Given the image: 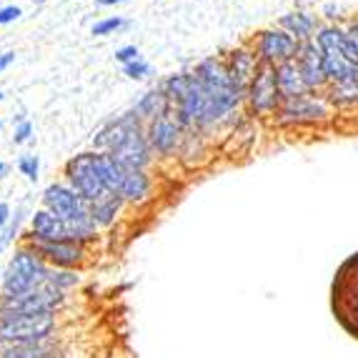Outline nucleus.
Segmentation results:
<instances>
[{
	"label": "nucleus",
	"instance_id": "1",
	"mask_svg": "<svg viewBox=\"0 0 358 358\" xmlns=\"http://www.w3.org/2000/svg\"><path fill=\"white\" fill-rule=\"evenodd\" d=\"M93 150L113 155L123 168L131 171H148L155 155L145 136V126L128 110L123 115L106 120L93 136Z\"/></svg>",
	"mask_w": 358,
	"mask_h": 358
},
{
	"label": "nucleus",
	"instance_id": "2",
	"mask_svg": "<svg viewBox=\"0 0 358 358\" xmlns=\"http://www.w3.org/2000/svg\"><path fill=\"white\" fill-rule=\"evenodd\" d=\"M193 76L203 83L213 108V123L218 136H226L245 115V88L228 76L221 55H208L196 63Z\"/></svg>",
	"mask_w": 358,
	"mask_h": 358
},
{
	"label": "nucleus",
	"instance_id": "3",
	"mask_svg": "<svg viewBox=\"0 0 358 358\" xmlns=\"http://www.w3.org/2000/svg\"><path fill=\"white\" fill-rule=\"evenodd\" d=\"M331 310L341 329L358 341V251L336 268L331 283Z\"/></svg>",
	"mask_w": 358,
	"mask_h": 358
},
{
	"label": "nucleus",
	"instance_id": "4",
	"mask_svg": "<svg viewBox=\"0 0 358 358\" xmlns=\"http://www.w3.org/2000/svg\"><path fill=\"white\" fill-rule=\"evenodd\" d=\"M50 266L38 256L33 248L20 243L8 261L3 278H0V296H20L33 288H41L48 281Z\"/></svg>",
	"mask_w": 358,
	"mask_h": 358
},
{
	"label": "nucleus",
	"instance_id": "5",
	"mask_svg": "<svg viewBox=\"0 0 358 358\" xmlns=\"http://www.w3.org/2000/svg\"><path fill=\"white\" fill-rule=\"evenodd\" d=\"M334 118V108L323 93H306V96L283 101L278 113L273 115V126L281 131H301V128L329 126Z\"/></svg>",
	"mask_w": 358,
	"mask_h": 358
},
{
	"label": "nucleus",
	"instance_id": "6",
	"mask_svg": "<svg viewBox=\"0 0 358 358\" xmlns=\"http://www.w3.org/2000/svg\"><path fill=\"white\" fill-rule=\"evenodd\" d=\"M63 180L71 185L73 191L80 193L88 206L101 203V201H108V198H115V193L108 188L101 176L96 150H83V153L73 155L71 161L63 166Z\"/></svg>",
	"mask_w": 358,
	"mask_h": 358
},
{
	"label": "nucleus",
	"instance_id": "7",
	"mask_svg": "<svg viewBox=\"0 0 358 358\" xmlns=\"http://www.w3.org/2000/svg\"><path fill=\"white\" fill-rule=\"evenodd\" d=\"M316 48L321 50L323 68L329 76V83H343V80H358V63H353L346 53L343 41V23H326L313 38Z\"/></svg>",
	"mask_w": 358,
	"mask_h": 358
},
{
	"label": "nucleus",
	"instance_id": "8",
	"mask_svg": "<svg viewBox=\"0 0 358 358\" xmlns=\"http://www.w3.org/2000/svg\"><path fill=\"white\" fill-rule=\"evenodd\" d=\"M281 103L283 98L278 85H275L273 68L261 66L245 88V115L253 120H273Z\"/></svg>",
	"mask_w": 358,
	"mask_h": 358
},
{
	"label": "nucleus",
	"instance_id": "9",
	"mask_svg": "<svg viewBox=\"0 0 358 358\" xmlns=\"http://www.w3.org/2000/svg\"><path fill=\"white\" fill-rule=\"evenodd\" d=\"M66 303V293L53 288L48 281L20 296H0V316H41L55 313Z\"/></svg>",
	"mask_w": 358,
	"mask_h": 358
},
{
	"label": "nucleus",
	"instance_id": "10",
	"mask_svg": "<svg viewBox=\"0 0 358 358\" xmlns=\"http://www.w3.org/2000/svg\"><path fill=\"white\" fill-rule=\"evenodd\" d=\"M55 329H58L55 313H41V316H0V346L50 341Z\"/></svg>",
	"mask_w": 358,
	"mask_h": 358
},
{
	"label": "nucleus",
	"instance_id": "11",
	"mask_svg": "<svg viewBox=\"0 0 358 358\" xmlns=\"http://www.w3.org/2000/svg\"><path fill=\"white\" fill-rule=\"evenodd\" d=\"M145 136L153 148L155 161H178L180 145H183L185 128L176 115L173 106L168 108L166 113H161L155 120H150L145 126Z\"/></svg>",
	"mask_w": 358,
	"mask_h": 358
},
{
	"label": "nucleus",
	"instance_id": "12",
	"mask_svg": "<svg viewBox=\"0 0 358 358\" xmlns=\"http://www.w3.org/2000/svg\"><path fill=\"white\" fill-rule=\"evenodd\" d=\"M251 48L256 50L261 66L278 68L283 63H288V60H296L301 43L288 36L286 30H281L278 25H271V28H263L258 33H253Z\"/></svg>",
	"mask_w": 358,
	"mask_h": 358
},
{
	"label": "nucleus",
	"instance_id": "13",
	"mask_svg": "<svg viewBox=\"0 0 358 358\" xmlns=\"http://www.w3.org/2000/svg\"><path fill=\"white\" fill-rule=\"evenodd\" d=\"M28 248L38 253L50 268H73L78 271L80 266L88 263V245L78 243V241H28L23 238Z\"/></svg>",
	"mask_w": 358,
	"mask_h": 358
},
{
	"label": "nucleus",
	"instance_id": "14",
	"mask_svg": "<svg viewBox=\"0 0 358 358\" xmlns=\"http://www.w3.org/2000/svg\"><path fill=\"white\" fill-rule=\"evenodd\" d=\"M43 208L58 215L60 221H66V226L90 215V206L85 203L80 193L73 191L66 180H55L43 191Z\"/></svg>",
	"mask_w": 358,
	"mask_h": 358
},
{
	"label": "nucleus",
	"instance_id": "15",
	"mask_svg": "<svg viewBox=\"0 0 358 358\" xmlns=\"http://www.w3.org/2000/svg\"><path fill=\"white\" fill-rule=\"evenodd\" d=\"M223 58V66H226L228 76L241 83L243 88H248V83L253 80L256 71L261 68V60H258L256 50L251 48V43H243V45H236V48L226 50L221 55Z\"/></svg>",
	"mask_w": 358,
	"mask_h": 358
},
{
	"label": "nucleus",
	"instance_id": "16",
	"mask_svg": "<svg viewBox=\"0 0 358 358\" xmlns=\"http://www.w3.org/2000/svg\"><path fill=\"white\" fill-rule=\"evenodd\" d=\"M296 63L301 68V76H303L306 85H308L310 93H323L329 88V76H326V68H323L321 50L316 48V43H301L299 55H296Z\"/></svg>",
	"mask_w": 358,
	"mask_h": 358
},
{
	"label": "nucleus",
	"instance_id": "17",
	"mask_svg": "<svg viewBox=\"0 0 358 358\" xmlns=\"http://www.w3.org/2000/svg\"><path fill=\"white\" fill-rule=\"evenodd\" d=\"M120 201L126 206H145L155 196V178L150 171H131L126 168L123 183L118 191Z\"/></svg>",
	"mask_w": 358,
	"mask_h": 358
},
{
	"label": "nucleus",
	"instance_id": "18",
	"mask_svg": "<svg viewBox=\"0 0 358 358\" xmlns=\"http://www.w3.org/2000/svg\"><path fill=\"white\" fill-rule=\"evenodd\" d=\"M23 238H28V241H71V236H68L66 221H60L58 215H53L50 210L38 208L30 213V228Z\"/></svg>",
	"mask_w": 358,
	"mask_h": 358
},
{
	"label": "nucleus",
	"instance_id": "19",
	"mask_svg": "<svg viewBox=\"0 0 358 358\" xmlns=\"http://www.w3.org/2000/svg\"><path fill=\"white\" fill-rule=\"evenodd\" d=\"M210 148H213V138L203 136L198 131H185L183 145H180L178 163L185 171H198L203 168L210 158Z\"/></svg>",
	"mask_w": 358,
	"mask_h": 358
},
{
	"label": "nucleus",
	"instance_id": "20",
	"mask_svg": "<svg viewBox=\"0 0 358 358\" xmlns=\"http://www.w3.org/2000/svg\"><path fill=\"white\" fill-rule=\"evenodd\" d=\"M278 28L286 30L288 36L296 38L299 43H310L316 38V33L321 30V18H318L316 13L310 10H288L286 15L278 18Z\"/></svg>",
	"mask_w": 358,
	"mask_h": 358
},
{
	"label": "nucleus",
	"instance_id": "21",
	"mask_svg": "<svg viewBox=\"0 0 358 358\" xmlns=\"http://www.w3.org/2000/svg\"><path fill=\"white\" fill-rule=\"evenodd\" d=\"M273 73H275V85H278V90H281L283 101H291V98H299V96L310 93L296 60H288V63H283V66L273 68Z\"/></svg>",
	"mask_w": 358,
	"mask_h": 358
},
{
	"label": "nucleus",
	"instance_id": "22",
	"mask_svg": "<svg viewBox=\"0 0 358 358\" xmlns=\"http://www.w3.org/2000/svg\"><path fill=\"white\" fill-rule=\"evenodd\" d=\"M168 108H171V103H168L166 93L161 90V85H155V88L145 90L143 96L133 103L131 113L136 115V118L141 120L143 126H148L150 120H155L161 113H166Z\"/></svg>",
	"mask_w": 358,
	"mask_h": 358
},
{
	"label": "nucleus",
	"instance_id": "23",
	"mask_svg": "<svg viewBox=\"0 0 358 358\" xmlns=\"http://www.w3.org/2000/svg\"><path fill=\"white\" fill-rule=\"evenodd\" d=\"M326 101L334 110H356L358 108V80H343V83H329L323 90Z\"/></svg>",
	"mask_w": 358,
	"mask_h": 358
},
{
	"label": "nucleus",
	"instance_id": "24",
	"mask_svg": "<svg viewBox=\"0 0 358 358\" xmlns=\"http://www.w3.org/2000/svg\"><path fill=\"white\" fill-rule=\"evenodd\" d=\"M53 348V338L33 341V343H8V346H0V358H45Z\"/></svg>",
	"mask_w": 358,
	"mask_h": 358
},
{
	"label": "nucleus",
	"instance_id": "25",
	"mask_svg": "<svg viewBox=\"0 0 358 358\" xmlns=\"http://www.w3.org/2000/svg\"><path fill=\"white\" fill-rule=\"evenodd\" d=\"M123 208H126V203L115 196V198H108V201H101V203L90 206V215H93V221L98 223V228L106 231V228L115 226V221L120 218Z\"/></svg>",
	"mask_w": 358,
	"mask_h": 358
},
{
	"label": "nucleus",
	"instance_id": "26",
	"mask_svg": "<svg viewBox=\"0 0 358 358\" xmlns=\"http://www.w3.org/2000/svg\"><path fill=\"white\" fill-rule=\"evenodd\" d=\"M188 85H191V71H178V73H171L161 83V90L166 93L168 103L176 106L180 98L188 93Z\"/></svg>",
	"mask_w": 358,
	"mask_h": 358
},
{
	"label": "nucleus",
	"instance_id": "27",
	"mask_svg": "<svg viewBox=\"0 0 358 358\" xmlns=\"http://www.w3.org/2000/svg\"><path fill=\"white\" fill-rule=\"evenodd\" d=\"M25 215H28V208H25V206H18V208L13 210L10 221H8V226L3 228V233H0V253H6L8 248H10V245L20 238V233H23V223H25Z\"/></svg>",
	"mask_w": 358,
	"mask_h": 358
},
{
	"label": "nucleus",
	"instance_id": "28",
	"mask_svg": "<svg viewBox=\"0 0 358 358\" xmlns=\"http://www.w3.org/2000/svg\"><path fill=\"white\" fill-rule=\"evenodd\" d=\"M48 283L53 288H58V291L68 293L71 288H76L78 283H80V273L73 271V268H50Z\"/></svg>",
	"mask_w": 358,
	"mask_h": 358
},
{
	"label": "nucleus",
	"instance_id": "29",
	"mask_svg": "<svg viewBox=\"0 0 358 358\" xmlns=\"http://www.w3.org/2000/svg\"><path fill=\"white\" fill-rule=\"evenodd\" d=\"M15 166H18V173L25 176L30 183H36V180L41 178V158H38L36 153H23Z\"/></svg>",
	"mask_w": 358,
	"mask_h": 358
},
{
	"label": "nucleus",
	"instance_id": "30",
	"mask_svg": "<svg viewBox=\"0 0 358 358\" xmlns=\"http://www.w3.org/2000/svg\"><path fill=\"white\" fill-rule=\"evenodd\" d=\"M128 20L120 18V15H110V18H101L98 23H93V28H90V33L93 36H113V33H118L120 28H126Z\"/></svg>",
	"mask_w": 358,
	"mask_h": 358
},
{
	"label": "nucleus",
	"instance_id": "31",
	"mask_svg": "<svg viewBox=\"0 0 358 358\" xmlns=\"http://www.w3.org/2000/svg\"><path fill=\"white\" fill-rule=\"evenodd\" d=\"M343 41H346V53L353 63H358V18L343 23Z\"/></svg>",
	"mask_w": 358,
	"mask_h": 358
},
{
	"label": "nucleus",
	"instance_id": "32",
	"mask_svg": "<svg viewBox=\"0 0 358 358\" xmlns=\"http://www.w3.org/2000/svg\"><path fill=\"white\" fill-rule=\"evenodd\" d=\"M15 128H13V145H25L33 141V123L28 118H20V120H13Z\"/></svg>",
	"mask_w": 358,
	"mask_h": 358
},
{
	"label": "nucleus",
	"instance_id": "33",
	"mask_svg": "<svg viewBox=\"0 0 358 358\" xmlns=\"http://www.w3.org/2000/svg\"><path fill=\"white\" fill-rule=\"evenodd\" d=\"M123 73H126L131 80H145V78L153 73V68H150V63L145 58H138V60H133V63H128V66H123Z\"/></svg>",
	"mask_w": 358,
	"mask_h": 358
},
{
	"label": "nucleus",
	"instance_id": "34",
	"mask_svg": "<svg viewBox=\"0 0 358 358\" xmlns=\"http://www.w3.org/2000/svg\"><path fill=\"white\" fill-rule=\"evenodd\" d=\"M138 58H143V55H141V50L136 45H123V48L115 50V60H118L120 66H128V63H133Z\"/></svg>",
	"mask_w": 358,
	"mask_h": 358
},
{
	"label": "nucleus",
	"instance_id": "35",
	"mask_svg": "<svg viewBox=\"0 0 358 358\" xmlns=\"http://www.w3.org/2000/svg\"><path fill=\"white\" fill-rule=\"evenodd\" d=\"M20 15H23V10H20L18 6H0V28H3V25L15 23Z\"/></svg>",
	"mask_w": 358,
	"mask_h": 358
},
{
	"label": "nucleus",
	"instance_id": "36",
	"mask_svg": "<svg viewBox=\"0 0 358 358\" xmlns=\"http://www.w3.org/2000/svg\"><path fill=\"white\" fill-rule=\"evenodd\" d=\"M338 13H341V8L338 6H334V3H329V6L323 8L321 10V15L326 20H329V23H338Z\"/></svg>",
	"mask_w": 358,
	"mask_h": 358
},
{
	"label": "nucleus",
	"instance_id": "37",
	"mask_svg": "<svg viewBox=\"0 0 358 358\" xmlns=\"http://www.w3.org/2000/svg\"><path fill=\"white\" fill-rule=\"evenodd\" d=\"M15 63V53L13 50H6V53H0V73H6L8 68Z\"/></svg>",
	"mask_w": 358,
	"mask_h": 358
},
{
	"label": "nucleus",
	"instance_id": "38",
	"mask_svg": "<svg viewBox=\"0 0 358 358\" xmlns=\"http://www.w3.org/2000/svg\"><path fill=\"white\" fill-rule=\"evenodd\" d=\"M13 215V208L8 203H0V233H3V228L8 226V221H10Z\"/></svg>",
	"mask_w": 358,
	"mask_h": 358
},
{
	"label": "nucleus",
	"instance_id": "39",
	"mask_svg": "<svg viewBox=\"0 0 358 358\" xmlns=\"http://www.w3.org/2000/svg\"><path fill=\"white\" fill-rule=\"evenodd\" d=\"M96 3L103 8H110V6H120V3H128V0H96Z\"/></svg>",
	"mask_w": 358,
	"mask_h": 358
},
{
	"label": "nucleus",
	"instance_id": "40",
	"mask_svg": "<svg viewBox=\"0 0 358 358\" xmlns=\"http://www.w3.org/2000/svg\"><path fill=\"white\" fill-rule=\"evenodd\" d=\"M8 171H10V166H8L6 161H0V178H6V176H8Z\"/></svg>",
	"mask_w": 358,
	"mask_h": 358
},
{
	"label": "nucleus",
	"instance_id": "41",
	"mask_svg": "<svg viewBox=\"0 0 358 358\" xmlns=\"http://www.w3.org/2000/svg\"><path fill=\"white\" fill-rule=\"evenodd\" d=\"M45 358H66V353H63V351H58V348H53V351H50Z\"/></svg>",
	"mask_w": 358,
	"mask_h": 358
},
{
	"label": "nucleus",
	"instance_id": "42",
	"mask_svg": "<svg viewBox=\"0 0 358 358\" xmlns=\"http://www.w3.org/2000/svg\"><path fill=\"white\" fill-rule=\"evenodd\" d=\"M3 98H6V93H3V90H0V101H3Z\"/></svg>",
	"mask_w": 358,
	"mask_h": 358
},
{
	"label": "nucleus",
	"instance_id": "43",
	"mask_svg": "<svg viewBox=\"0 0 358 358\" xmlns=\"http://www.w3.org/2000/svg\"><path fill=\"white\" fill-rule=\"evenodd\" d=\"M0 133H3V120H0Z\"/></svg>",
	"mask_w": 358,
	"mask_h": 358
},
{
	"label": "nucleus",
	"instance_id": "44",
	"mask_svg": "<svg viewBox=\"0 0 358 358\" xmlns=\"http://www.w3.org/2000/svg\"><path fill=\"white\" fill-rule=\"evenodd\" d=\"M36 3H45V0H36Z\"/></svg>",
	"mask_w": 358,
	"mask_h": 358
}]
</instances>
